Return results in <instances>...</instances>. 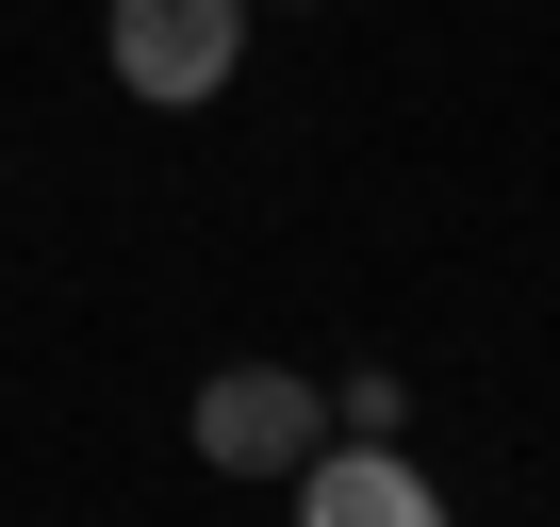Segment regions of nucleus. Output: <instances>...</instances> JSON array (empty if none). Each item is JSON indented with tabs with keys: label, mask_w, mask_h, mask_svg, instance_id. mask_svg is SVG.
Returning a JSON list of instances; mask_svg holds the SVG:
<instances>
[{
	"label": "nucleus",
	"mask_w": 560,
	"mask_h": 527,
	"mask_svg": "<svg viewBox=\"0 0 560 527\" xmlns=\"http://www.w3.org/2000/svg\"><path fill=\"white\" fill-rule=\"evenodd\" d=\"M298 527H445V494H429L380 429H347V445L298 461Z\"/></svg>",
	"instance_id": "7ed1b4c3"
},
{
	"label": "nucleus",
	"mask_w": 560,
	"mask_h": 527,
	"mask_svg": "<svg viewBox=\"0 0 560 527\" xmlns=\"http://www.w3.org/2000/svg\"><path fill=\"white\" fill-rule=\"evenodd\" d=\"M247 67V0H116V83L132 99H214Z\"/></svg>",
	"instance_id": "f03ea898"
},
{
	"label": "nucleus",
	"mask_w": 560,
	"mask_h": 527,
	"mask_svg": "<svg viewBox=\"0 0 560 527\" xmlns=\"http://www.w3.org/2000/svg\"><path fill=\"white\" fill-rule=\"evenodd\" d=\"M314 445H330V396L298 363H214L198 379V461L214 478H298Z\"/></svg>",
	"instance_id": "f257e3e1"
},
{
	"label": "nucleus",
	"mask_w": 560,
	"mask_h": 527,
	"mask_svg": "<svg viewBox=\"0 0 560 527\" xmlns=\"http://www.w3.org/2000/svg\"><path fill=\"white\" fill-rule=\"evenodd\" d=\"M247 17H264V0H247Z\"/></svg>",
	"instance_id": "20e7f679"
}]
</instances>
